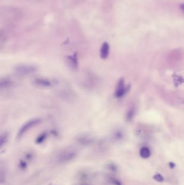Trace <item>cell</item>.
Returning a JSON list of instances; mask_svg holds the SVG:
<instances>
[{
  "label": "cell",
  "instance_id": "2",
  "mask_svg": "<svg viewBox=\"0 0 184 185\" xmlns=\"http://www.w3.org/2000/svg\"><path fill=\"white\" fill-rule=\"evenodd\" d=\"M42 122V119L40 118H34L29 120L25 123L19 129L18 133L17 134V138L19 139L23 136L29 130L32 129L34 127L39 125Z\"/></svg>",
  "mask_w": 184,
  "mask_h": 185
},
{
  "label": "cell",
  "instance_id": "1",
  "mask_svg": "<svg viewBox=\"0 0 184 185\" xmlns=\"http://www.w3.org/2000/svg\"><path fill=\"white\" fill-rule=\"evenodd\" d=\"M14 72L16 75L20 76H28L37 73L38 67L35 65L28 63H23L17 65L14 68Z\"/></svg>",
  "mask_w": 184,
  "mask_h": 185
},
{
  "label": "cell",
  "instance_id": "15",
  "mask_svg": "<svg viewBox=\"0 0 184 185\" xmlns=\"http://www.w3.org/2000/svg\"><path fill=\"white\" fill-rule=\"evenodd\" d=\"M18 167L21 171H25L28 167V162L24 159H21L19 161Z\"/></svg>",
  "mask_w": 184,
  "mask_h": 185
},
{
  "label": "cell",
  "instance_id": "23",
  "mask_svg": "<svg viewBox=\"0 0 184 185\" xmlns=\"http://www.w3.org/2000/svg\"><path fill=\"white\" fill-rule=\"evenodd\" d=\"M180 7V8H181V9L182 10V12H183L184 13V3H182V4H181Z\"/></svg>",
  "mask_w": 184,
  "mask_h": 185
},
{
  "label": "cell",
  "instance_id": "10",
  "mask_svg": "<svg viewBox=\"0 0 184 185\" xmlns=\"http://www.w3.org/2000/svg\"><path fill=\"white\" fill-rule=\"evenodd\" d=\"M106 180L112 185H123L122 181L114 174H108L105 176Z\"/></svg>",
  "mask_w": 184,
  "mask_h": 185
},
{
  "label": "cell",
  "instance_id": "14",
  "mask_svg": "<svg viewBox=\"0 0 184 185\" xmlns=\"http://www.w3.org/2000/svg\"><path fill=\"white\" fill-rule=\"evenodd\" d=\"M8 133H7V132H4L1 134V137H0V148L1 150H2V148L6 145L7 142L8 141Z\"/></svg>",
  "mask_w": 184,
  "mask_h": 185
},
{
  "label": "cell",
  "instance_id": "17",
  "mask_svg": "<svg viewBox=\"0 0 184 185\" xmlns=\"http://www.w3.org/2000/svg\"><path fill=\"white\" fill-rule=\"evenodd\" d=\"M47 136V133H42L41 135L38 136L37 139H36V142L37 144H42V143H43V142L46 140Z\"/></svg>",
  "mask_w": 184,
  "mask_h": 185
},
{
  "label": "cell",
  "instance_id": "4",
  "mask_svg": "<svg viewBox=\"0 0 184 185\" xmlns=\"http://www.w3.org/2000/svg\"><path fill=\"white\" fill-rule=\"evenodd\" d=\"M94 177V173L88 169H82L77 173L76 178L79 182H89Z\"/></svg>",
  "mask_w": 184,
  "mask_h": 185
},
{
  "label": "cell",
  "instance_id": "22",
  "mask_svg": "<svg viewBox=\"0 0 184 185\" xmlns=\"http://www.w3.org/2000/svg\"><path fill=\"white\" fill-rule=\"evenodd\" d=\"M169 166H170L171 169H174V167L176 166V164L173 163V162H171L169 163Z\"/></svg>",
  "mask_w": 184,
  "mask_h": 185
},
{
  "label": "cell",
  "instance_id": "9",
  "mask_svg": "<svg viewBox=\"0 0 184 185\" xmlns=\"http://www.w3.org/2000/svg\"><path fill=\"white\" fill-rule=\"evenodd\" d=\"M104 167L106 170L109 173V174H112L117 173L119 170L117 164L114 162H108L105 164Z\"/></svg>",
  "mask_w": 184,
  "mask_h": 185
},
{
  "label": "cell",
  "instance_id": "11",
  "mask_svg": "<svg viewBox=\"0 0 184 185\" xmlns=\"http://www.w3.org/2000/svg\"><path fill=\"white\" fill-rule=\"evenodd\" d=\"M13 85V82L8 77H2L0 80V87L1 89H7L11 88Z\"/></svg>",
  "mask_w": 184,
  "mask_h": 185
},
{
  "label": "cell",
  "instance_id": "16",
  "mask_svg": "<svg viewBox=\"0 0 184 185\" xmlns=\"http://www.w3.org/2000/svg\"><path fill=\"white\" fill-rule=\"evenodd\" d=\"M34 158H35V154L33 152H27L25 154L23 157V159L25 160H26L28 163L33 161Z\"/></svg>",
  "mask_w": 184,
  "mask_h": 185
},
{
  "label": "cell",
  "instance_id": "6",
  "mask_svg": "<svg viewBox=\"0 0 184 185\" xmlns=\"http://www.w3.org/2000/svg\"><path fill=\"white\" fill-rule=\"evenodd\" d=\"M130 86L125 87L124 80L122 79L119 81L118 84H117L116 91L114 93V95H115L116 98H122L123 96L126 93H128V90H130Z\"/></svg>",
  "mask_w": 184,
  "mask_h": 185
},
{
  "label": "cell",
  "instance_id": "8",
  "mask_svg": "<svg viewBox=\"0 0 184 185\" xmlns=\"http://www.w3.org/2000/svg\"><path fill=\"white\" fill-rule=\"evenodd\" d=\"M67 62L69 67H70L73 69H77L79 66V61L76 54L69 56L67 58Z\"/></svg>",
  "mask_w": 184,
  "mask_h": 185
},
{
  "label": "cell",
  "instance_id": "3",
  "mask_svg": "<svg viewBox=\"0 0 184 185\" xmlns=\"http://www.w3.org/2000/svg\"><path fill=\"white\" fill-rule=\"evenodd\" d=\"M77 156L76 152L73 150H67L61 152L57 157V161L59 164H64L74 160Z\"/></svg>",
  "mask_w": 184,
  "mask_h": 185
},
{
  "label": "cell",
  "instance_id": "20",
  "mask_svg": "<svg viewBox=\"0 0 184 185\" xmlns=\"http://www.w3.org/2000/svg\"><path fill=\"white\" fill-rule=\"evenodd\" d=\"M135 115V110L134 109H131L128 111V112L126 115V119L127 120L130 121L132 119Z\"/></svg>",
  "mask_w": 184,
  "mask_h": 185
},
{
  "label": "cell",
  "instance_id": "12",
  "mask_svg": "<svg viewBox=\"0 0 184 185\" xmlns=\"http://www.w3.org/2000/svg\"><path fill=\"white\" fill-rule=\"evenodd\" d=\"M92 141H93V140L91 137H89L87 135L80 136L78 139V141L79 142V143L81 145H88L91 144Z\"/></svg>",
  "mask_w": 184,
  "mask_h": 185
},
{
  "label": "cell",
  "instance_id": "21",
  "mask_svg": "<svg viewBox=\"0 0 184 185\" xmlns=\"http://www.w3.org/2000/svg\"><path fill=\"white\" fill-rule=\"evenodd\" d=\"M74 185H92L91 183H89V182H79L78 183L75 184Z\"/></svg>",
  "mask_w": 184,
  "mask_h": 185
},
{
  "label": "cell",
  "instance_id": "19",
  "mask_svg": "<svg viewBox=\"0 0 184 185\" xmlns=\"http://www.w3.org/2000/svg\"><path fill=\"white\" fill-rule=\"evenodd\" d=\"M153 178L155 180L158 181V182H159V183H162V182H163L164 181V177L160 174H159V173H157L155 175H154Z\"/></svg>",
  "mask_w": 184,
  "mask_h": 185
},
{
  "label": "cell",
  "instance_id": "7",
  "mask_svg": "<svg viewBox=\"0 0 184 185\" xmlns=\"http://www.w3.org/2000/svg\"><path fill=\"white\" fill-rule=\"evenodd\" d=\"M110 52V46L108 42H105L102 44L100 50V56L102 59H106L108 58Z\"/></svg>",
  "mask_w": 184,
  "mask_h": 185
},
{
  "label": "cell",
  "instance_id": "13",
  "mask_svg": "<svg viewBox=\"0 0 184 185\" xmlns=\"http://www.w3.org/2000/svg\"><path fill=\"white\" fill-rule=\"evenodd\" d=\"M140 156L143 159L149 158L151 156V152L150 150L147 147H143L140 150Z\"/></svg>",
  "mask_w": 184,
  "mask_h": 185
},
{
  "label": "cell",
  "instance_id": "5",
  "mask_svg": "<svg viewBox=\"0 0 184 185\" xmlns=\"http://www.w3.org/2000/svg\"><path fill=\"white\" fill-rule=\"evenodd\" d=\"M33 83L37 87L42 88L52 87L53 83L47 77H37L34 79Z\"/></svg>",
  "mask_w": 184,
  "mask_h": 185
},
{
  "label": "cell",
  "instance_id": "18",
  "mask_svg": "<svg viewBox=\"0 0 184 185\" xmlns=\"http://www.w3.org/2000/svg\"><path fill=\"white\" fill-rule=\"evenodd\" d=\"M123 137V134L122 132L120 131H117L114 133V139L116 141H119L121 139H122Z\"/></svg>",
  "mask_w": 184,
  "mask_h": 185
}]
</instances>
